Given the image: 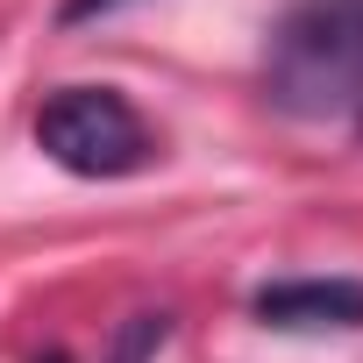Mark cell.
Here are the masks:
<instances>
[{
  "mask_svg": "<svg viewBox=\"0 0 363 363\" xmlns=\"http://www.w3.org/2000/svg\"><path fill=\"white\" fill-rule=\"evenodd\" d=\"M257 320L285 335L313 328H363V285L356 278H278L257 292Z\"/></svg>",
  "mask_w": 363,
  "mask_h": 363,
  "instance_id": "3",
  "label": "cell"
},
{
  "mask_svg": "<svg viewBox=\"0 0 363 363\" xmlns=\"http://www.w3.org/2000/svg\"><path fill=\"white\" fill-rule=\"evenodd\" d=\"M36 150L72 178H128L157 157L143 114L114 86H65L36 107Z\"/></svg>",
  "mask_w": 363,
  "mask_h": 363,
  "instance_id": "2",
  "label": "cell"
},
{
  "mask_svg": "<svg viewBox=\"0 0 363 363\" xmlns=\"http://www.w3.org/2000/svg\"><path fill=\"white\" fill-rule=\"evenodd\" d=\"M114 8H128V0H65V8H57V22H65V29H79V22H93V15H114Z\"/></svg>",
  "mask_w": 363,
  "mask_h": 363,
  "instance_id": "5",
  "label": "cell"
},
{
  "mask_svg": "<svg viewBox=\"0 0 363 363\" xmlns=\"http://www.w3.org/2000/svg\"><path fill=\"white\" fill-rule=\"evenodd\" d=\"M36 363H72V356H65V349H50V356H36Z\"/></svg>",
  "mask_w": 363,
  "mask_h": 363,
  "instance_id": "6",
  "label": "cell"
},
{
  "mask_svg": "<svg viewBox=\"0 0 363 363\" xmlns=\"http://www.w3.org/2000/svg\"><path fill=\"white\" fill-rule=\"evenodd\" d=\"M264 93L299 121H363V0H292L264 50Z\"/></svg>",
  "mask_w": 363,
  "mask_h": 363,
  "instance_id": "1",
  "label": "cell"
},
{
  "mask_svg": "<svg viewBox=\"0 0 363 363\" xmlns=\"http://www.w3.org/2000/svg\"><path fill=\"white\" fill-rule=\"evenodd\" d=\"M164 335H171V320H164V313H135V320L121 328V356H114V363H143Z\"/></svg>",
  "mask_w": 363,
  "mask_h": 363,
  "instance_id": "4",
  "label": "cell"
}]
</instances>
